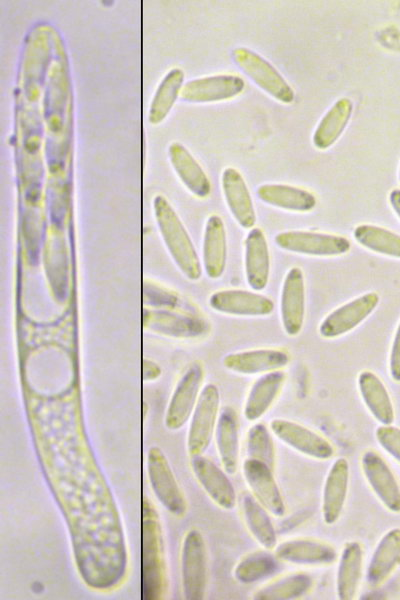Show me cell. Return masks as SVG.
Instances as JSON below:
<instances>
[{
	"label": "cell",
	"mask_w": 400,
	"mask_h": 600,
	"mask_svg": "<svg viewBox=\"0 0 400 600\" xmlns=\"http://www.w3.org/2000/svg\"><path fill=\"white\" fill-rule=\"evenodd\" d=\"M389 373L395 382L400 383V322L395 331L390 349Z\"/></svg>",
	"instance_id": "ab89813d"
},
{
	"label": "cell",
	"mask_w": 400,
	"mask_h": 600,
	"mask_svg": "<svg viewBox=\"0 0 400 600\" xmlns=\"http://www.w3.org/2000/svg\"><path fill=\"white\" fill-rule=\"evenodd\" d=\"M379 300L376 292H367L337 307L321 321L320 336L334 339L349 333L373 313Z\"/></svg>",
	"instance_id": "30bf717a"
},
{
	"label": "cell",
	"mask_w": 400,
	"mask_h": 600,
	"mask_svg": "<svg viewBox=\"0 0 400 600\" xmlns=\"http://www.w3.org/2000/svg\"><path fill=\"white\" fill-rule=\"evenodd\" d=\"M361 469L371 490L383 506L400 512V485L386 461L374 450L361 456Z\"/></svg>",
	"instance_id": "4fadbf2b"
},
{
	"label": "cell",
	"mask_w": 400,
	"mask_h": 600,
	"mask_svg": "<svg viewBox=\"0 0 400 600\" xmlns=\"http://www.w3.org/2000/svg\"><path fill=\"white\" fill-rule=\"evenodd\" d=\"M145 326L158 333L183 338L200 336L208 329L207 323L201 318L163 311L146 313Z\"/></svg>",
	"instance_id": "836d02e7"
},
{
	"label": "cell",
	"mask_w": 400,
	"mask_h": 600,
	"mask_svg": "<svg viewBox=\"0 0 400 600\" xmlns=\"http://www.w3.org/2000/svg\"><path fill=\"white\" fill-rule=\"evenodd\" d=\"M204 370L199 362L192 363L178 381L165 413V426L169 430L181 429L191 418L201 393Z\"/></svg>",
	"instance_id": "9c48e42d"
},
{
	"label": "cell",
	"mask_w": 400,
	"mask_h": 600,
	"mask_svg": "<svg viewBox=\"0 0 400 600\" xmlns=\"http://www.w3.org/2000/svg\"><path fill=\"white\" fill-rule=\"evenodd\" d=\"M286 380L282 370L261 374L252 384L245 400L243 414L248 421L260 419L273 405Z\"/></svg>",
	"instance_id": "4316f807"
},
{
	"label": "cell",
	"mask_w": 400,
	"mask_h": 600,
	"mask_svg": "<svg viewBox=\"0 0 400 600\" xmlns=\"http://www.w3.org/2000/svg\"><path fill=\"white\" fill-rule=\"evenodd\" d=\"M184 72L178 67L170 69L159 82L149 105L148 122L158 125L163 122L180 97L184 86Z\"/></svg>",
	"instance_id": "1f68e13d"
},
{
	"label": "cell",
	"mask_w": 400,
	"mask_h": 600,
	"mask_svg": "<svg viewBox=\"0 0 400 600\" xmlns=\"http://www.w3.org/2000/svg\"><path fill=\"white\" fill-rule=\"evenodd\" d=\"M275 556L283 562L322 566L336 561L337 551L331 544L310 538L288 539L275 547Z\"/></svg>",
	"instance_id": "d6986e66"
},
{
	"label": "cell",
	"mask_w": 400,
	"mask_h": 600,
	"mask_svg": "<svg viewBox=\"0 0 400 600\" xmlns=\"http://www.w3.org/2000/svg\"><path fill=\"white\" fill-rule=\"evenodd\" d=\"M220 393L215 384L205 385L191 415L187 434L190 457L203 454L209 447L219 417Z\"/></svg>",
	"instance_id": "52a82bcc"
},
{
	"label": "cell",
	"mask_w": 400,
	"mask_h": 600,
	"mask_svg": "<svg viewBox=\"0 0 400 600\" xmlns=\"http://www.w3.org/2000/svg\"><path fill=\"white\" fill-rule=\"evenodd\" d=\"M244 79L236 74H214L184 83L180 98L189 103H215L240 95L245 89Z\"/></svg>",
	"instance_id": "8fae6325"
},
{
	"label": "cell",
	"mask_w": 400,
	"mask_h": 600,
	"mask_svg": "<svg viewBox=\"0 0 400 600\" xmlns=\"http://www.w3.org/2000/svg\"><path fill=\"white\" fill-rule=\"evenodd\" d=\"M290 361V355L283 349L258 348L228 354L223 359L224 366L238 374L258 375L281 370Z\"/></svg>",
	"instance_id": "ffe728a7"
},
{
	"label": "cell",
	"mask_w": 400,
	"mask_h": 600,
	"mask_svg": "<svg viewBox=\"0 0 400 600\" xmlns=\"http://www.w3.org/2000/svg\"><path fill=\"white\" fill-rule=\"evenodd\" d=\"M389 202L393 211L400 219V189H393L389 193Z\"/></svg>",
	"instance_id": "b9f144b4"
},
{
	"label": "cell",
	"mask_w": 400,
	"mask_h": 600,
	"mask_svg": "<svg viewBox=\"0 0 400 600\" xmlns=\"http://www.w3.org/2000/svg\"><path fill=\"white\" fill-rule=\"evenodd\" d=\"M247 458L267 464L274 470L275 445L270 430L262 423L252 425L246 437Z\"/></svg>",
	"instance_id": "74e56055"
},
{
	"label": "cell",
	"mask_w": 400,
	"mask_h": 600,
	"mask_svg": "<svg viewBox=\"0 0 400 600\" xmlns=\"http://www.w3.org/2000/svg\"><path fill=\"white\" fill-rule=\"evenodd\" d=\"M400 562V528L387 531L377 543L366 571L367 584L382 585Z\"/></svg>",
	"instance_id": "d4e9b609"
},
{
	"label": "cell",
	"mask_w": 400,
	"mask_h": 600,
	"mask_svg": "<svg viewBox=\"0 0 400 600\" xmlns=\"http://www.w3.org/2000/svg\"><path fill=\"white\" fill-rule=\"evenodd\" d=\"M209 305L217 312L243 317H262L274 310L271 298L257 291L225 289L214 292Z\"/></svg>",
	"instance_id": "2e32d148"
},
{
	"label": "cell",
	"mask_w": 400,
	"mask_h": 600,
	"mask_svg": "<svg viewBox=\"0 0 400 600\" xmlns=\"http://www.w3.org/2000/svg\"><path fill=\"white\" fill-rule=\"evenodd\" d=\"M241 508L244 522L253 538L263 548L274 549L277 546V535L268 510L251 493L243 495Z\"/></svg>",
	"instance_id": "d6a6232c"
},
{
	"label": "cell",
	"mask_w": 400,
	"mask_h": 600,
	"mask_svg": "<svg viewBox=\"0 0 400 600\" xmlns=\"http://www.w3.org/2000/svg\"><path fill=\"white\" fill-rule=\"evenodd\" d=\"M361 398L376 421L390 425L395 419V411L390 394L382 380L372 371H361L357 379Z\"/></svg>",
	"instance_id": "83f0119b"
},
{
	"label": "cell",
	"mask_w": 400,
	"mask_h": 600,
	"mask_svg": "<svg viewBox=\"0 0 400 600\" xmlns=\"http://www.w3.org/2000/svg\"><path fill=\"white\" fill-rule=\"evenodd\" d=\"M279 559L265 552L252 553L242 558L233 570L234 578L250 584L273 575L279 569Z\"/></svg>",
	"instance_id": "8d00e7d4"
},
{
	"label": "cell",
	"mask_w": 400,
	"mask_h": 600,
	"mask_svg": "<svg viewBox=\"0 0 400 600\" xmlns=\"http://www.w3.org/2000/svg\"><path fill=\"white\" fill-rule=\"evenodd\" d=\"M399 181H400V167H399Z\"/></svg>",
	"instance_id": "7bdbcfd3"
},
{
	"label": "cell",
	"mask_w": 400,
	"mask_h": 600,
	"mask_svg": "<svg viewBox=\"0 0 400 600\" xmlns=\"http://www.w3.org/2000/svg\"><path fill=\"white\" fill-rule=\"evenodd\" d=\"M29 426L41 471L65 518L82 581L91 589L114 588L126 574V543L82 419L31 415Z\"/></svg>",
	"instance_id": "6da1fadb"
},
{
	"label": "cell",
	"mask_w": 400,
	"mask_h": 600,
	"mask_svg": "<svg viewBox=\"0 0 400 600\" xmlns=\"http://www.w3.org/2000/svg\"><path fill=\"white\" fill-rule=\"evenodd\" d=\"M191 467L196 480L217 506L226 510L235 507V488L224 469L203 454L191 457Z\"/></svg>",
	"instance_id": "e0dca14e"
},
{
	"label": "cell",
	"mask_w": 400,
	"mask_h": 600,
	"mask_svg": "<svg viewBox=\"0 0 400 600\" xmlns=\"http://www.w3.org/2000/svg\"><path fill=\"white\" fill-rule=\"evenodd\" d=\"M270 251L264 232L253 227L244 240V268L246 281L253 291L266 288L270 276Z\"/></svg>",
	"instance_id": "44dd1931"
},
{
	"label": "cell",
	"mask_w": 400,
	"mask_h": 600,
	"mask_svg": "<svg viewBox=\"0 0 400 600\" xmlns=\"http://www.w3.org/2000/svg\"><path fill=\"white\" fill-rule=\"evenodd\" d=\"M167 589V566L161 522L154 505L144 498L141 517V596L159 600Z\"/></svg>",
	"instance_id": "7a4b0ae2"
},
{
	"label": "cell",
	"mask_w": 400,
	"mask_h": 600,
	"mask_svg": "<svg viewBox=\"0 0 400 600\" xmlns=\"http://www.w3.org/2000/svg\"><path fill=\"white\" fill-rule=\"evenodd\" d=\"M256 193L264 203L292 212H308L317 204L316 196L312 192L288 184H262L257 188Z\"/></svg>",
	"instance_id": "f1b7e54d"
},
{
	"label": "cell",
	"mask_w": 400,
	"mask_h": 600,
	"mask_svg": "<svg viewBox=\"0 0 400 600\" xmlns=\"http://www.w3.org/2000/svg\"><path fill=\"white\" fill-rule=\"evenodd\" d=\"M208 580L207 548L203 535L197 529L189 530L181 547V582L184 598L202 600Z\"/></svg>",
	"instance_id": "5b68a950"
},
{
	"label": "cell",
	"mask_w": 400,
	"mask_h": 600,
	"mask_svg": "<svg viewBox=\"0 0 400 600\" xmlns=\"http://www.w3.org/2000/svg\"><path fill=\"white\" fill-rule=\"evenodd\" d=\"M306 312V289L301 268L292 267L284 277L280 296V315L285 333L298 335L304 324Z\"/></svg>",
	"instance_id": "5bb4252c"
},
{
	"label": "cell",
	"mask_w": 400,
	"mask_h": 600,
	"mask_svg": "<svg viewBox=\"0 0 400 600\" xmlns=\"http://www.w3.org/2000/svg\"><path fill=\"white\" fill-rule=\"evenodd\" d=\"M313 585L310 575L304 572H295L285 575L254 592L252 598L256 600H291L307 594Z\"/></svg>",
	"instance_id": "d590c367"
},
{
	"label": "cell",
	"mask_w": 400,
	"mask_h": 600,
	"mask_svg": "<svg viewBox=\"0 0 400 600\" xmlns=\"http://www.w3.org/2000/svg\"><path fill=\"white\" fill-rule=\"evenodd\" d=\"M146 468L150 486L160 504L172 515L182 517L187 501L171 469L167 457L158 446L149 448Z\"/></svg>",
	"instance_id": "8992f818"
},
{
	"label": "cell",
	"mask_w": 400,
	"mask_h": 600,
	"mask_svg": "<svg viewBox=\"0 0 400 600\" xmlns=\"http://www.w3.org/2000/svg\"><path fill=\"white\" fill-rule=\"evenodd\" d=\"M160 369L152 362L145 361L143 365V379L144 381L155 380L160 375Z\"/></svg>",
	"instance_id": "60d3db41"
},
{
	"label": "cell",
	"mask_w": 400,
	"mask_h": 600,
	"mask_svg": "<svg viewBox=\"0 0 400 600\" xmlns=\"http://www.w3.org/2000/svg\"><path fill=\"white\" fill-rule=\"evenodd\" d=\"M270 430L280 441L305 456L327 460L334 455L333 445L324 436L292 420L273 419Z\"/></svg>",
	"instance_id": "7c38bea8"
},
{
	"label": "cell",
	"mask_w": 400,
	"mask_h": 600,
	"mask_svg": "<svg viewBox=\"0 0 400 600\" xmlns=\"http://www.w3.org/2000/svg\"><path fill=\"white\" fill-rule=\"evenodd\" d=\"M232 59L246 76L273 99L284 104L294 101L293 88L260 54L246 47H237L232 51Z\"/></svg>",
	"instance_id": "277c9868"
},
{
	"label": "cell",
	"mask_w": 400,
	"mask_h": 600,
	"mask_svg": "<svg viewBox=\"0 0 400 600\" xmlns=\"http://www.w3.org/2000/svg\"><path fill=\"white\" fill-rule=\"evenodd\" d=\"M379 445L400 463V428L390 425H380L375 431Z\"/></svg>",
	"instance_id": "f35d334b"
},
{
	"label": "cell",
	"mask_w": 400,
	"mask_h": 600,
	"mask_svg": "<svg viewBox=\"0 0 400 600\" xmlns=\"http://www.w3.org/2000/svg\"><path fill=\"white\" fill-rule=\"evenodd\" d=\"M274 240L285 251L315 257L341 256L351 249L348 238L331 233L290 230L279 232Z\"/></svg>",
	"instance_id": "ba28073f"
},
{
	"label": "cell",
	"mask_w": 400,
	"mask_h": 600,
	"mask_svg": "<svg viewBox=\"0 0 400 600\" xmlns=\"http://www.w3.org/2000/svg\"><path fill=\"white\" fill-rule=\"evenodd\" d=\"M363 550L359 542H347L341 551L336 573V594L340 600L355 598L362 577Z\"/></svg>",
	"instance_id": "f546056e"
},
{
	"label": "cell",
	"mask_w": 400,
	"mask_h": 600,
	"mask_svg": "<svg viewBox=\"0 0 400 600\" xmlns=\"http://www.w3.org/2000/svg\"><path fill=\"white\" fill-rule=\"evenodd\" d=\"M152 206L159 232L175 263L187 278L198 280L202 265L181 219L163 195H156Z\"/></svg>",
	"instance_id": "3957f363"
},
{
	"label": "cell",
	"mask_w": 400,
	"mask_h": 600,
	"mask_svg": "<svg viewBox=\"0 0 400 600\" xmlns=\"http://www.w3.org/2000/svg\"><path fill=\"white\" fill-rule=\"evenodd\" d=\"M353 236L362 247L388 257L400 259V235L381 226L360 224Z\"/></svg>",
	"instance_id": "e575fe53"
},
{
	"label": "cell",
	"mask_w": 400,
	"mask_h": 600,
	"mask_svg": "<svg viewBox=\"0 0 400 600\" xmlns=\"http://www.w3.org/2000/svg\"><path fill=\"white\" fill-rule=\"evenodd\" d=\"M349 476L347 459L337 458L327 473L322 492L321 513L327 525L334 524L341 516L347 498Z\"/></svg>",
	"instance_id": "7402d4cb"
},
{
	"label": "cell",
	"mask_w": 400,
	"mask_h": 600,
	"mask_svg": "<svg viewBox=\"0 0 400 600\" xmlns=\"http://www.w3.org/2000/svg\"><path fill=\"white\" fill-rule=\"evenodd\" d=\"M227 237L222 218L217 214L208 217L203 236L202 263L207 276L220 278L226 267Z\"/></svg>",
	"instance_id": "cb8c5ba5"
},
{
	"label": "cell",
	"mask_w": 400,
	"mask_h": 600,
	"mask_svg": "<svg viewBox=\"0 0 400 600\" xmlns=\"http://www.w3.org/2000/svg\"><path fill=\"white\" fill-rule=\"evenodd\" d=\"M214 434L223 469L228 474L236 473L240 455L239 421L237 413L232 407L222 408Z\"/></svg>",
	"instance_id": "484cf974"
},
{
	"label": "cell",
	"mask_w": 400,
	"mask_h": 600,
	"mask_svg": "<svg viewBox=\"0 0 400 600\" xmlns=\"http://www.w3.org/2000/svg\"><path fill=\"white\" fill-rule=\"evenodd\" d=\"M221 187L226 204L235 221L244 229H252L257 215L249 188L242 174L227 167L221 175Z\"/></svg>",
	"instance_id": "ac0fdd59"
},
{
	"label": "cell",
	"mask_w": 400,
	"mask_h": 600,
	"mask_svg": "<svg viewBox=\"0 0 400 600\" xmlns=\"http://www.w3.org/2000/svg\"><path fill=\"white\" fill-rule=\"evenodd\" d=\"M243 477L255 499L275 517H282L286 506L275 480L273 469L267 464L246 458L242 465Z\"/></svg>",
	"instance_id": "9a60e30c"
},
{
	"label": "cell",
	"mask_w": 400,
	"mask_h": 600,
	"mask_svg": "<svg viewBox=\"0 0 400 600\" xmlns=\"http://www.w3.org/2000/svg\"><path fill=\"white\" fill-rule=\"evenodd\" d=\"M352 112L353 102L350 98L337 99L318 122L312 136L313 145L319 150L334 145L346 129Z\"/></svg>",
	"instance_id": "4dcf8cb0"
},
{
	"label": "cell",
	"mask_w": 400,
	"mask_h": 600,
	"mask_svg": "<svg viewBox=\"0 0 400 600\" xmlns=\"http://www.w3.org/2000/svg\"><path fill=\"white\" fill-rule=\"evenodd\" d=\"M168 158L176 175L183 185L196 197L206 198L211 193V182L202 166L179 142L168 147Z\"/></svg>",
	"instance_id": "603a6c76"
}]
</instances>
